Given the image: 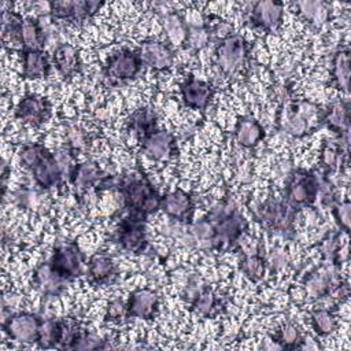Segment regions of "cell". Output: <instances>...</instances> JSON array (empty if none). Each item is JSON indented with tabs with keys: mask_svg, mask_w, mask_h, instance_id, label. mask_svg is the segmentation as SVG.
I'll use <instances>...</instances> for the list:
<instances>
[{
	"mask_svg": "<svg viewBox=\"0 0 351 351\" xmlns=\"http://www.w3.org/2000/svg\"><path fill=\"white\" fill-rule=\"evenodd\" d=\"M117 188L123 196V204L130 214L145 218L160 208L162 196L154 189L144 174L104 176L96 185L97 191Z\"/></svg>",
	"mask_w": 351,
	"mask_h": 351,
	"instance_id": "6da1fadb",
	"label": "cell"
},
{
	"mask_svg": "<svg viewBox=\"0 0 351 351\" xmlns=\"http://www.w3.org/2000/svg\"><path fill=\"white\" fill-rule=\"evenodd\" d=\"M206 218L213 223L214 237L211 243L218 248L236 244L248 226L244 217L229 203L215 206Z\"/></svg>",
	"mask_w": 351,
	"mask_h": 351,
	"instance_id": "7a4b0ae2",
	"label": "cell"
},
{
	"mask_svg": "<svg viewBox=\"0 0 351 351\" xmlns=\"http://www.w3.org/2000/svg\"><path fill=\"white\" fill-rule=\"evenodd\" d=\"M321 191V181L313 170L296 169L293 170L285 182L284 200L296 210L308 206L315 202Z\"/></svg>",
	"mask_w": 351,
	"mask_h": 351,
	"instance_id": "3957f363",
	"label": "cell"
},
{
	"mask_svg": "<svg viewBox=\"0 0 351 351\" xmlns=\"http://www.w3.org/2000/svg\"><path fill=\"white\" fill-rule=\"evenodd\" d=\"M217 64L223 74L233 77L243 71L250 58V44L239 34H230L217 47Z\"/></svg>",
	"mask_w": 351,
	"mask_h": 351,
	"instance_id": "277c9868",
	"label": "cell"
},
{
	"mask_svg": "<svg viewBox=\"0 0 351 351\" xmlns=\"http://www.w3.org/2000/svg\"><path fill=\"white\" fill-rule=\"evenodd\" d=\"M298 210L289 206L284 197H269L256 210L258 221L271 232H288L292 229Z\"/></svg>",
	"mask_w": 351,
	"mask_h": 351,
	"instance_id": "5b68a950",
	"label": "cell"
},
{
	"mask_svg": "<svg viewBox=\"0 0 351 351\" xmlns=\"http://www.w3.org/2000/svg\"><path fill=\"white\" fill-rule=\"evenodd\" d=\"M141 69L143 62L138 55V51H130L123 48L114 52L108 58L107 64L104 67V74L111 82L117 84L134 78Z\"/></svg>",
	"mask_w": 351,
	"mask_h": 351,
	"instance_id": "8992f818",
	"label": "cell"
},
{
	"mask_svg": "<svg viewBox=\"0 0 351 351\" xmlns=\"http://www.w3.org/2000/svg\"><path fill=\"white\" fill-rule=\"evenodd\" d=\"M43 318L32 313H18L10 315L3 322L7 336L15 341L30 344L38 341Z\"/></svg>",
	"mask_w": 351,
	"mask_h": 351,
	"instance_id": "52a82bcc",
	"label": "cell"
},
{
	"mask_svg": "<svg viewBox=\"0 0 351 351\" xmlns=\"http://www.w3.org/2000/svg\"><path fill=\"white\" fill-rule=\"evenodd\" d=\"M143 217L129 214L123 218L117 230V240L119 245L133 254H141L147 248V234Z\"/></svg>",
	"mask_w": 351,
	"mask_h": 351,
	"instance_id": "ba28073f",
	"label": "cell"
},
{
	"mask_svg": "<svg viewBox=\"0 0 351 351\" xmlns=\"http://www.w3.org/2000/svg\"><path fill=\"white\" fill-rule=\"evenodd\" d=\"M49 263L52 269L67 281L82 274V254L75 243L58 245Z\"/></svg>",
	"mask_w": 351,
	"mask_h": 351,
	"instance_id": "9c48e42d",
	"label": "cell"
},
{
	"mask_svg": "<svg viewBox=\"0 0 351 351\" xmlns=\"http://www.w3.org/2000/svg\"><path fill=\"white\" fill-rule=\"evenodd\" d=\"M15 117L32 126H40L51 117V103L47 97L29 93L18 103Z\"/></svg>",
	"mask_w": 351,
	"mask_h": 351,
	"instance_id": "30bf717a",
	"label": "cell"
},
{
	"mask_svg": "<svg viewBox=\"0 0 351 351\" xmlns=\"http://www.w3.org/2000/svg\"><path fill=\"white\" fill-rule=\"evenodd\" d=\"M103 5L100 1L88 0H55L49 3L51 15L56 19H73L84 21L92 16Z\"/></svg>",
	"mask_w": 351,
	"mask_h": 351,
	"instance_id": "8fae6325",
	"label": "cell"
},
{
	"mask_svg": "<svg viewBox=\"0 0 351 351\" xmlns=\"http://www.w3.org/2000/svg\"><path fill=\"white\" fill-rule=\"evenodd\" d=\"M350 103L337 100L332 103L321 117V122L326 123L328 128L339 133L340 147L348 151V134H350Z\"/></svg>",
	"mask_w": 351,
	"mask_h": 351,
	"instance_id": "7c38bea8",
	"label": "cell"
},
{
	"mask_svg": "<svg viewBox=\"0 0 351 351\" xmlns=\"http://www.w3.org/2000/svg\"><path fill=\"white\" fill-rule=\"evenodd\" d=\"M141 58L143 66L151 67L154 70H166L173 64L174 52L163 41L159 40H145L137 49Z\"/></svg>",
	"mask_w": 351,
	"mask_h": 351,
	"instance_id": "4fadbf2b",
	"label": "cell"
},
{
	"mask_svg": "<svg viewBox=\"0 0 351 351\" xmlns=\"http://www.w3.org/2000/svg\"><path fill=\"white\" fill-rule=\"evenodd\" d=\"M143 151L155 160H167L176 152L174 136L163 129H155L141 140Z\"/></svg>",
	"mask_w": 351,
	"mask_h": 351,
	"instance_id": "5bb4252c",
	"label": "cell"
},
{
	"mask_svg": "<svg viewBox=\"0 0 351 351\" xmlns=\"http://www.w3.org/2000/svg\"><path fill=\"white\" fill-rule=\"evenodd\" d=\"M159 296L149 288L136 289L126 303V318L151 319L156 314Z\"/></svg>",
	"mask_w": 351,
	"mask_h": 351,
	"instance_id": "9a60e30c",
	"label": "cell"
},
{
	"mask_svg": "<svg viewBox=\"0 0 351 351\" xmlns=\"http://www.w3.org/2000/svg\"><path fill=\"white\" fill-rule=\"evenodd\" d=\"M181 97L185 106L193 108V110H206L210 104L214 89L213 86L202 80H197L193 75H189L182 84H181Z\"/></svg>",
	"mask_w": 351,
	"mask_h": 351,
	"instance_id": "2e32d148",
	"label": "cell"
},
{
	"mask_svg": "<svg viewBox=\"0 0 351 351\" xmlns=\"http://www.w3.org/2000/svg\"><path fill=\"white\" fill-rule=\"evenodd\" d=\"M160 210L180 222H189L193 214V200L189 193L177 188L162 196Z\"/></svg>",
	"mask_w": 351,
	"mask_h": 351,
	"instance_id": "e0dca14e",
	"label": "cell"
},
{
	"mask_svg": "<svg viewBox=\"0 0 351 351\" xmlns=\"http://www.w3.org/2000/svg\"><path fill=\"white\" fill-rule=\"evenodd\" d=\"M284 4L280 1L262 0L252 5L251 21L265 30H276L282 23Z\"/></svg>",
	"mask_w": 351,
	"mask_h": 351,
	"instance_id": "ac0fdd59",
	"label": "cell"
},
{
	"mask_svg": "<svg viewBox=\"0 0 351 351\" xmlns=\"http://www.w3.org/2000/svg\"><path fill=\"white\" fill-rule=\"evenodd\" d=\"M34 181L38 186L44 189H49L53 186H59L62 184L63 176L58 166V162L52 152L45 149L38 162L30 169Z\"/></svg>",
	"mask_w": 351,
	"mask_h": 351,
	"instance_id": "d6986e66",
	"label": "cell"
},
{
	"mask_svg": "<svg viewBox=\"0 0 351 351\" xmlns=\"http://www.w3.org/2000/svg\"><path fill=\"white\" fill-rule=\"evenodd\" d=\"M33 282L45 296H55L64 289L69 281L58 274L49 262H45L36 269L33 274Z\"/></svg>",
	"mask_w": 351,
	"mask_h": 351,
	"instance_id": "ffe728a7",
	"label": "cell"
},
{
	"mask_svg": "<svg viewBox=\"0 0 351 351\" xmlns=\"http://www.w3.org/2000/svg\"><path fill=\"white\" fill-rule=\"evenodd\" d=\"M53 64L64 78L73 77L75 73L80 71L81 62L80 55L75 47L70 44H60L53 51Z\"/></svg>",
	"mask_w": 351,
	"mask_h": 351,
	"instance_id": "44dd1931",
	"label": "cell"
},
{
	"mask_svg": "<svg viewBox=\"0 0 351 351\" xmlns=\"http://www.w3.org/2000/svg\"><path fill=\"white\" fill-rule=\"evenodd\" d=\"M265 136V130L261 123L252 117H241L236 122L234 137L237 143L245 148L255 147Z\"/></svg>",
	"mask_w": 351,
	"mask_h": 351,
	"instance_id": "7402d4cb",
	"label": "cell"
},
{
	"mask_svg": "<svg viewBox=\"0 0 351 351\" xmlns=\"http://www.w3.org/2000/svg\"><path fill=\"white\" fill-rule=\"evenodd\" d=\"M103 173L96 162L86 160L84 163H78L74 169V173L70 178V182L77 189L78 193H82L85 189L90 186H96L97 182L103 178Z\"/></svg>",
	"mask_w": 351,
	"mask_h": 351,
	"instance_id": "603a6c76",
	"label": "cell"
},
{
	"mask_svg": "<svg viewBox=\"0 0 351 351\" xmlns=\"http://www.w3.org/2000/svg\"><path fill=\"white\" fill-rule=\"evenodd\" d=\"M88 273L95 284H106L117 277V265L106 254H95L88 263Z\"/></svg>",
	"mask_w": 351,
	"mask_h": 351,
	"instance_id": "cb8c5ba5",
	"label": "cell"
},
{
	"mask_svg": "<svg viewBox=\"0 0 351 351\" xmlns=\"http://www.w3.org/2000/svg\"><path fill=\"white\" fill-rule=\"evenodd\" d=\"M44 33L37 19L26 18L22 22L19 33V47L23 51H43Z\"/></svg>",
	"mask_w": 351,
	"mask_h": 351,
	"instance_id": "d4e9b609",
	"label": "cell"
},
{
	"mask_svg": "<svg viewBox=\"0 0 351 351\" xmlns=\"http://www.w3.org/2000/svg\"><path fill=\"white\" fill-rule=\"evenodd\" d=\"M22 60L25 78L48 77L51 71V64L44 51H23Z\"/></svg>",
	"mask_w": 351,
	"mask_h": 351,
	"instance_id": "484cf974",
	"label": "cell"
},
{
	"mask_svg": "<svg viewBox=\"0 0 351 351\" xmlns=\"http://www.w3.org/2000/svg\"><path fill=\"white\" fill-rule=\"evenodd\" d=\"M350 77H351V60H350V51L339 49L332 59V80L337 89L348 90L350 86Z\"/></svg>",
	"mask_w": 351,
	"mask_h": 351,
	"instance_id": "4316f807",
	"label": "cell"
},
{
	"mask_svg": "<svg viewBox=\"0 0 351 351\" xmlns=\"http://www.w3.org/2000/svg\"><path fill=\"white\" fill-rule=\"evenodd\" d=\"M314 110H310V104H302L299 110L289 112L284 122V130L292 136H304L310 129V118Z\"/></svg>",
	"mask_w": 351,
	"mask_h": 351,
	"instance_id": "83f0119b",
	"label": "cell"
},
{
	"mask_svg": "<svg viewBox=\"0 0 351 351\" xmlns=\"http://www.w3.org/2000/svg\"><path fill=\"white\" fill-rule=\"evenodd\" d=\"M333 271L330 267L319 269L314 273H310L306 278V291L310 298L317 299L329 293L330 285L333 284Z\"/></svg>",
	"mask_w": 351,
	"mask_h": 351,
	"instance_id": "f1b7e54d",
	"label": "cell"
},
{
	"mask_svg": "<svg viewBox=\"0 0 351 351\" xmlns=\"http://www.w3.org/2000/svg\"><path fill=\"white\" fill-rule=\"evenodd\" d=\"M81 333H82V329L80 328V325L75 319H73V318L58 319L55 348L73 350L74 344L78 340Z\"/></svg>",
	"mask_w": 351,
	"mask_h": 351,
	"instance_id": "f546056e",
	"label": "cell"
},
{
	"mask_svg": "<svg viewBox=\"0 0 351 351\" xmlns=\"http://www.w3.org/2000/svg\"><path fill=\"white\" fill-rule=\"evenodd\" d=\"M155 121H156V117L151 110L140 108L130 117L129 128L137 136V138L141 140L144 136H147L148 133L156 129Z\"/></svg>",
	"mask_w": 351,
	"mask_h": 351,
	"instance_id": "4dcf8cb0",
	"label": "cell"
},
{
	"mask_svg": "<svg viewBox=\"0 0 351 351\" xmlns=\"http://www.w3.org/2000/svg\"><path fill=\"white\" fill-rule=\"evenodd\" d=\"M296 5L304 19L314 25H321L328 19L329 11L324 1H299Z\"/></svg>",
	"mask_w": 351,
	"mask_h": 351,
	"instance_id": "1f68e13d",
	"label": "cell"
},
{
	"mask_svg": "<svg viewBox=\"0 0 351 351\" xmlns=\"http://www.w3.org/2000/svg\"><path fill=\"white\" fill-rule=\"evenodd\" d=\"M240 269L252 281H258L259 278H262L266 270V265L262 254L258 251L245 254L243 261L240 262Z\"/></svg>",
	"mask_w": 351,
	"mask_h": 351,
	"instance_id": "d6a6232c",
	"label": "cell"
},
{
	"mask_svg": "<svg viewBox=\"0 0 351 351\" xmlns=\"http://www.w3.org/2000/svg\"><path fill=\"white\" fill-rule=\"evenodd\" d=\"M274 341L278 344L280 348H300L303 336L296 325L285 324L276 333Z\"/></svg>",
	"mask_w": 351,
	"mask_h": 351,
	"instance_id": "836d02e7",
	"label": "cell"
},
{
	"mask_svg": "<svg viewBox=\"0 0 351 351\" xmlns=\"http://www.w3.org/2000/svg\"><path fill=\"white\" fill-rule=\"evenodd\" d=\"M311 326L318 336H328L336 329V318L332 311L317 308L311 313Z\"/></svg>",
	"mask_w": 351,
	"mask_h": 351,
	"instance_id": "e575fe53",
	"label": "cell"
},
{
	"mask_svg": "<svg viewBox=\"0 0 351 351\" xmlns=\"http://www.w3.org/2000/svg\"><path fill=\"white\" fill-rule=\"evenodd\" d=\"M163 27L173 44H182L186 40V23L177 14H167L163 19Z\"/></svg>",
	"mask_w": 351,
	"mask_h": 351,
	"instance_id": "d590c367",
	"label": "cell"
},
{
	"mask_svg": "<svg viewBox=\"0 0 351 351\" xmlns=\"http://www.w3.org/2000/svg\"><path fill=\"white\" fill-rule=\"evenodd\" d=\"M347 149L341 148L340 144L333 143H325L321 151V163L325 167L326 173L335 170L339 166V162H341V155L347 156Z\"/></svg>",
	"mask_w": 351,
	"mask_h": 351,
	"instance_id": "8d00e7d4",
	"label": "cell"
},
{
	"mask_svg": "<svg viewBox=\"0 0 351 351\" xmlns=\"http://www.w3.org/2000/svg\"><path fill=\"white\" fill-rule=\"evenodd\" d=\"M53 156H55V159L58 162V166H59V169L62 171V176L66 177L70 181V178H71L73 173H74V169L78 165L74 151L70 147L66 145V147H62V148L56 149L53 152Z\"/></svg>",
	"mask_w": 351,
	"mask_h": 351,
	"instance_id": "74e56055",
	"label": "cell"
},
{
	"mask_svg": "<svg viewBox=\"0 0 351 351\" xmlns=\"http://www.w3.org/2000/svg\"><path fill=\"white\" fill-rule=\"evenodd\" d=\"M217 298L211 289H204L193 298V308L203 317L211 315L215 310Z\"/></svg>",
	"mask_w": 351,
	"mask_h": 351,
	"instance_id": "f35d334b",
	"label": "cell"
},
{
	"mask_svg": "<svg viewBox=\"0 0 351 351\" xmlns=\"http://www.w3.org/2000/svg\"><path fill=\"white\" fill-rule=\"evenodd\" d=\"M210 29H207L206 26H188L185 43L195 49H200L206 47V44L210 40Z\"/></svg>",
	"mask_w": 351,
	"mask_h": 351,
	"instance_id": "ab89813d",
	"label": "cell"
},
{
	"mask_svg": "<svg viewBox=\"0 0 351 351\" xmlns=\"http://www.w3.org/2000/svg\"><path fill=\"white\" fill-rule=\"evenodd\" d=\"M56 329H58V319H43L41 328H40V337L37 341L40 347L55 348Z\"/></svg>",
	"mask_w": 351,
	"mask_h": 351,
	"instance_id": "60d3db41",
	"label": "cell"
},
{
	"mask_svg": "<svg viewBox=\"0 0 351 351\" xmlns=\"http://www.w3.org/2000/svg\"><path fill=\"white\" fill-rule=\"evenodd\" d=\"M332 213L336 218L339 226L341 230L348 232L350 230V213H351V203L348 200L343 202H335L332 204Z\"/></svg>",
	"mask_w": 351,
	"mask_h": 351,
	"instance_id": "b9f144b4",
	"label": "cell"
},
{
	"mask_svg": "<svg viewBox=\"0 0 351 351\" xmlns=\"http://www.w3.org/2000/svg\"><path fill=\"white\" fill-rule=\"evenodd\" d=\"M103 340H100V337L92 332H84L80 335L78 340L74 344L73 350H97V348H103L104 346L101 344Z\"/></svg>",
	"mask_w": 351,
	"mask_h": 351,
	"instance_id": "7bdbcfd3",
	"label": "cell"
},
{
	"mask_svg": "<svg viewBox=\"0 0 351 351\" xmlns=\"http://www.w3.org/2000/svg\"><path fill=\"white\" fill-rule=\"evenodd\" d=\"M191 232L195 237H197L200 240H210L211 241L213 237H214L213 223L207 218H203V219H199L197 222H195L191 226Z\"/></svg>",
	"mask_w": 351,
	"mask_h": 351,
	"instance_id": "ee69618b",
	"label": "cell"
},
{
	"mask_svg": "<svg viewBox=\"0 0 351 351\" xmlns=\"http://www.w3.org/2000/svg\"><path fill=\"white\" fill-rule=\"evenodd\" d=\"M122 317H126V303L122 299H115L112 300L106 313V319L108 321H118Z\"/></svg>",
	"mask_w": 351,
	"mask_h": 351,
	"instance_id": "f6af8a7d",
	"label": "cell"
},
{
	"mask_svg": "<svg viewBox=\"0 0 351 351\" xmlns=\"http://www.w3.org/2000/svg\"><path fill=\"white\" fill-rule=\"evenodd\" d=\"M67 147H70L74 152L84 148L86 145V137L84 134L82 130L74 128L69 132V137H67Z\"/></svg>",
	"mask_w": 351,
	"mask_h": 351,
	"instance_id": "bcb514c9",
	"label": "cell"
},
{
	"mask_svg": "<svg viewBox=\"0 0 351 351\" xmlns=\"http://www.w3.org/2000/svg\"><path fill=\"white\" fill-rule=\"evenodd\" d=\"M271 262H273V265H276V266H281V265L285 262V255L282 254V251H280V250L273 251V254H271Z\"/></svg>",
	"mask_w": 351,
	"mask_h": 351,
	"instance_id": "7dc6e473",
	"label": "cell"
}]
</instances>
